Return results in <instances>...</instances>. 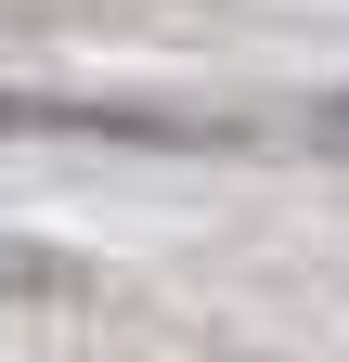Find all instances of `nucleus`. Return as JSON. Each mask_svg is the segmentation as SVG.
Returning <instances> with one entry per match:
<instances>
[{
  "mask_svg": "<svg viewBox=\"0 0 349 362\" xmlns=\"http://www.w3.org/2000/svg\"><path fill=\"white\" fill-rule=\"evenodd\" d=\"M285 129H297V143H311V156H349V90H324V104H297Z\"/></svg>",
  "mask_w": 349,
  "mask_h": 362,
  "instance_id": "f257e3e1",
  "label": "nucleus"
}]
</instances>
